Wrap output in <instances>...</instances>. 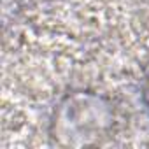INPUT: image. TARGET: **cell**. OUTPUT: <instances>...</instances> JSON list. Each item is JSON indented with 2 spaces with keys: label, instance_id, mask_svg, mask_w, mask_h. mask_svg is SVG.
<instances>
[{
  "label": "cell",
  "instance_id": "cell-1",
  "mask_svg": "<svg viewBox=\"0 0 149 149\" xmlns=\"http://www.w3.org/2000/svg\"><path fill=\"white\" fill-rule=\"evenodd\" d=\"M144 95H146V98H147V102H149V77H147V84H146V91H144Z\"/></svg>",
  "mask_w": 149,
  "mask_h": 149
}]
</instances>
